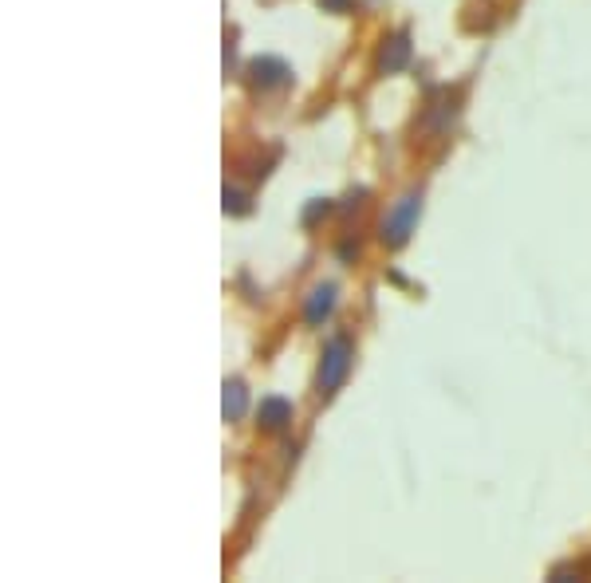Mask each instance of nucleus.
Masks as SVG:
<instances>
[{"label": "nucleus", "instance_id": "f257e3e1", "mask_svg": "<svg viewBox=\"0 0 591 583\" xmlns=\"http://www.w3.org/2000/svg\"><path fill=\"white\" fill-rule=\"evenodd\" d=\"M351 359H355V347L347 335H335L328 347H324V359H320V375H316V394L331 398L335 390L343 387L347 371H351Z\"/></svg>", "mask_w": 591, "mask_h": 583}, {"label": "nucleus", "instance_id": "f03ea898", "mask_svg": "<svg viewBox=\"0 0 591 583\" xmlns=\"http://www.w3.org/2000/svg\"><path fill=\"white\" fill-rule=\"evenodd\" d=\"M418 213H422V197L418 194H406L391 213H387V221H383V241H387L391 249H402V245L410 241V233H414V225H418Z\"/></svg>", "mask_w": 591, "mask_h": 583}, {"label": "nucleus", "instance_id": "7ed1b4c3", "mask_svg": "<svg viewBox=\"0 0 591 583\" xmlns=\"http://www.w3.org/2000/svg\"><path fill=\"white\" fill-rule=\"evenodd\" d=\"M249 83L261 87V91H272V87L292 83V71H288L284 60H276V56H257V60L249 64Z\"/></svg>", "mask_w": 591, "mask_h": 583}, {"label": "nucleus", "instance_id": "20e7f679", "mask_svg": "<svg viewBox=\"0 0 591 583\" xmlns=\"http://www.w3.org/2000/svg\"><path fill=\"white\" fill-rule=\"evenodd\" d=\"M406 64H410V36L406 32H394V36L383 40V48H379V71L394 75V71H402Z\"/></svg>", "mask_w": 591, "mask_h": 583}, {"label": "nucleus", "instance_id": "39448f33", "mask_svg": "<svg viewBox=\"0 0 591 583\" xmlns=\"http://www.w3.org/2000/svg\"><path fill=\"white\" fill-rule=\"evenodd\" d=\"M331 308H335V284H320L312 296H308V308H304V320L312 327H320L324 320L331 316Z\"/></svg>", "mask_w": 591, "mask_h": 583}, {"label": "nucleus", "instance_id": "423d86ee", "mask_svg": "<svg viewBox=\"0 0 591 583\" xmlns=\"http://www.w3.org/2000/svg\"><path fill=\"white\" fill-rule=\"evenodd\" d=\"M245 410H249V390L245 383H225V398H221V414H225V422H237V418H245Z\"/></svg>", "mask_w": 591, "mask_h": 583}, {"label": "nucleus", "instance_id": "0eeeda50", "mask_svg": "<svg viewBox=\"0 0 591 583\" xmlns=\"http://www.w3.org/2000/svg\"><path fill=\"white\" fill-rule=\"evenodd\" d=\"M288 422H292V402H288V398H264L261 402L264 430H284Z\"/></svg>", "mask_w": 591, "mask_h": 583}, {"label": "nucleus", "instance_id": "6e6552de", "mask_svg": "<svg viewBox=\"0 0 591 583\" xmlns=\"http://www.w3.org/2000/svg\"><path fill=\"white\" fill-rule=\"evenodd\" d=\"M450 119H454V103H450V91H446V95H442V103H430V111H426V127L446 130L450 127Z\"/></svg>", "mask_w": 591, "mask_h": 583}, {"label": "nucleus", "instance_id": "1a4fd4ad", "mask_svg": "<svg viewBox=\"0 0 591 583\" xmlns=\"http://www.w3.org/2000/svg\"><path fill=\"white\" fill-rule=\"evenodd\" d=\"M225 213H233V217L249 213V197L241 194V190H233V186H225Z\"/></svg>", "mask_w": 591, "mask_h": 583}, {"label": "nucleus", "instance_id": "9d476101", "mask_svg": "<svg viewBox=\"0 0 591 583\" xmlns=\"http://www.w3.org/2000/svg\"><path fill=\"white\" fill-rule=\"evenodd\" d=\"M328 197H312V205H308V209H304V225H316V221H320V217H328Z\"/></svg>", "mask_w": 591, "mask_h": 583}, {"label": "nucleus", "instance_id": "9b49d317", "mask_svg": "<svg viewBox=\"0 0 591 583\" xmlns=\"http://www.w3.org/2000/svg\"><path fill=\"white\" fill-rule=\"evenodd\" d=\"M324 4V12H347L351 8V0H320Z\"/></svg>", "mask_w": 591, "mask_h": 583}]
</instances>
